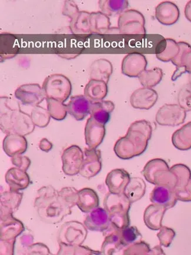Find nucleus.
Segmentation results:
<instances>
[{"instance_id":"39","label":"nucleus","mask_w":191,"mask_h":255,"mask_svg":"<svg viewBox=\"0 0 191 255\" xmlns=\"http://www.w3.org/2000/svg\"><path fill=\"white\" fill-rule=\"evenodd\" d=\"M79 191L73 187H65L58 192V201L68 211L77 205Z\"/></svg>"},{"instance_id":"11","label":"nucleus","mask_w":191,"mask_h":255,"mask_svg":"<svg viewBox=\"0 0 191 255\" xmlns=\"http://www.w3.org/2000/svg\"><path fill=\"white\" fill-rule=\"evenodd\" d=\"M84 152L79 146L72 145L63 151L62 157L63 172L67 176L80 173L84 161Z\"/></svg>"},{"instance_id":"50","label":"nucleus","mask_w":191,"mask_h":255,"mask_svg":"<svg viewBox=\"0 0 191 255\" xmlns=\"http://www.w3.org/2000/svg\"><path fill=\"white\" fill-rule=\"evenodd\" d=\"M11 161L13 165L24 171H27L31 163V160L29 159V157L22 156V155H18V156L12 157Z\"/></svg>"},{"instance_id":"44","label":"nucleus","mask_w":191,"mask_h":255,"mask_svg":"<svg viewBox=\"0 0 191 255\" xmlns=\"http://www.w3.org/2000/svg\"><path fill=\"white\" fill-rule=\"evenodd\" d=\"M120 232L121 240L124 247L126 248L137 242L139 239L142 237V235L136 227H128L119 230Z\"/></svg>"},{"instance_id":"42","label":"nucleus","mask_w":191,"mask_h":255,"mask_svg":"<svg viewBox=\"0 0 191 255\" xmlns=\"http://www.w3.org/2000/svg\"><path fill=\"white\" fill-rule=\"evenodd\" d=\"M30 116L35 127L40 128L47 127L51 118L48 110L39 105L32 109Z\"/></svg>"},{"instance_id":"15","label":"nucleus","mask_w":191,"mask_h":255,"mask_svg":"<svg viewBox=\"0 0 191 255\" xmlns=\"http://www.w3.org/2000/svg\"><path fill=\"white\" fill-rule=\"evenodd\" d=\"M158 99V95L155 90L143 87L132 93L130 103L136 109L150 110L156 104Z\"/></svg>"},{"instance_id":"40","label":"nucleus","mask_w":191,"mask_h":255,"mask_svg":"<svg viewBox=\"0 0 191 255\" xmlns=\"http://www.w3.org/2000/svg\"><path fill=\"white\" fill-rule=\"evenodd\" d=\"M176 175L177 183L174 190L182 189L188 185L191 179V171L189 167L184 164H177L170 168Z\"/></svg>"},{"instance_id":"57","label":"nucleus","mask_w":191,"mask_h":255,"mask_svg":"<svg viewBox=\"0 0 191 255\" xmlns=\"http://www.w3.org/2000/svg\"><path fill=\"white\" fill-rule=\"evenodd\" d=\"M189 86L191 88V74H189Z\"/></svg>"},{"instance_id":"29","label":"nucleus","mask_w":191,"mask_h":255,"mask_svg":"<svg viewBox=\"0 0 191 255\" xmlns=\"http://www.w3.org/2000/svg\"><path fill=\"white\" fill-rule=\"evenodd\" d=\"M114 109V103L110 101L94 102L91 106L90 116L100 124L105 125Z\"/></svg>"},{"instance_id":"1","label":"nucleus","mask_w":191,"mask_h":255,"mask_svg":"<svg viewBox=\"0 0 191 255\" xmlns=\"http://www.w3.org/2000/svg\"><path fill=\"white\" fill-rule=\"evenodd\" d=\"M153 133L151 123L145 120L136 121L128 128L127 134L116 141L115 154L122 160H129L144 153Z\"/></svg>"},{"instance_id":"25","label":"nucleus","mask_w":191,"mask_h":255,"mask_svg":"<svg viewBox=\"0 0 191 255\" xmlns=\"http://www.w3.org/2000/svg\"><path fill=\"white\" fill-rule=\"evenodd\" d=\"M23 193L9 190L1 193L0 197L1 203V217L11 215L17 211L20 205Z\"/></svg>"},{"instance_id":"46","label":"nucleus","mask_w":191,"mask_h":255,"mask_svg":"<svg viewBox=\"0 0 191 255\" xmlns=\"http://www.w3.org/2000/svg\"><path fill=\"white\" fill-rule=\"evenodd\" d=\"M150 245L144 241H138L125 249L124 255H150Z\"/></svg>"},{"instance_id":"22","label":"nucleus","mask_w":191,"mask_h":255,"mask_svg":"<svg viewBox=\"0 0 191 255\" xmlns=\"http://www.w3.org/2000/svg\"><path fill=\"white\" fill-rule=\"evenodd\" d=\"M27 147V140L24 135L19 134H6L2 141L3 150L10 157L24 153Z\"/></svg>"},{"instance_id":"38","label":"nucleus","mask_w":191,"mask_h":255,"mask_svg":"<svg viewBox=\"0 0 191 255\" xmlns=\"http://www.w3.org/2000/svg\"><path fill=\"white\" fill-rule=\"evenodd\" d=\"M98 5L100 9L103 14L108 16L120 15L123 12L127 10L128 7V1H99Z\"/></svg>"},{"instance_id":"4","label":"nucleus","mask_w":191,"mask_h":255,"mask_svg":"<svg viewBox=\"0 0 191 255\" xmlns=\"http://www.w3.org/2000/svg\"><path fill=\"white\" fill-rule=\"evenodd\" d=\"M142 173L145 180L153 185L166 186L174 190L176 188L177 177L163 159H154L149 161Z\"/></svg>"},{"instance_id":"8","label":"nucleus","mask_w":191,"mask_h":255,"mask_svg":"<svg viewBox=\"0 0 191 255\" xmlns=\"http://www.w3.org/2000/svg\"><path fill=\"white\" fill-rule=\"evenodd\" d=\"M187 112L179 105L166 104L162 106L157 113L155 121L164 127H177L184 124Z\"/></svg>"},{"instance_id":"51","label":"nucleus","mask_w":191,"mask_h":255,"mask_svg":"<svg viewBox=\"0 0 191 255\" xmlns=\"http://www.w3.org/2000/svg\"><path fill=\"white\" fill-rule=\"evenodd\" d=\"M27 255H50L49 249L42 243L32 244L27 249Z\"/></svg>"},{"instance_id":"12","label":"nucleus","mask_w":191,"mask_h":255,"mask_svg":"<svg viewBox=\"0 0 191 255\" xmlns=\"http://www.w3.org/2000/svg\"><path fill=\"white\" fill-rule=\"evenodd\" d=\"M84 154V161L80 174L85 178L90 179L98 175L101 170V152L96 148L89 147L85 148Z\"/></svg>"},{"instance_id":"54","label":"nucleus","mask_w":191,"mask_h":255,"mask_svg":"<svg viewBox=\"0 0 191 255\" xmlns=\"http://www.w3.org/2000/svg\"><path fill=\"white\" fill-rule=\"evenodd\" d=\"M33 240L34 238L31 235H25L22 236V238H21L22 247L27 248V249L33 243Z\"/></svg>"},{"instance_id":"47","label":"nucleus","mask_w":191,"mask_h":255,"mask_svg":"<svg viewBox=\"0 0 191 255\" xmlns=\"http://www.w3.org/2000/svg\"><path fill=\"white\" fill-rule=\"evenodd\" d=\"M176 235V232L173 229L162 226L157 237L161 246L168 248L171 246Z\"/></svg>"},{"instance_id":"27","label":"nucleus","mask_w":191,"mask_h":255,"mask_svg":"<svg viewBox=\"0 0 191 255\" xmlns=\"http://www.w3.org/2000/svg\"><path fill=\"white\" fill-rule=\"evenodd\" d=\"M99 204V196L95 190L86 188L79 190L77 205L83 212L88 214L98 208Z\"/></svg>"},{"instance_id":"16","label":"nucleus","mask_w":191,"mask_h":255,"mask_svg":"<svg viewBox=\"0 0 191 255\" xmlns=\"http://www.w3.org/2000/svg\"><path fill=\"white\" fill-rule=\"evenodd\" d=\"M180 48V52L176 57L171 61L177 69L172 76V80L176 81L183 74H191V46L186 42L181 41L179 43Z\"/></svg>"},{"instance_id":"41","label":"nucleus","mask_w":191,"mask_h":255,"mask_svg":"<svg viewBox=\"0 0 191 255\" xmlns=\"http://www.w3.org/2000/svg\"><path fill=\"white\" fill-rule=\"evenodd\" d=\"M47 110L51 117L58 121H63L67 115V105L57 100L46 98Z\"/></svg>"},{"instance_id":"30","label":"nucleus","mask_w":191,"mask_h":255,"mask_svg":"<svg viewBox=\"0 0 191 255\" xmlns=\"http://www.w3.org/2000/svg\"><path fill=\"white\" fill-rule=\"evenodd\" d=\"M107 84L101 80H90L84 89V96L92 103L103 101L107 95Z\"/></svg>"},{"instance_id":"45","label":"nucleus","mask_w":191,"mask_h":255,"mask_svg":"<svg viewBox=\"0 0 191 255\" xmlns=\"http://www.w3.org/2000/svg\"><path fill=\"white\" fill-rule=\"evenodd\" d=\"M60 250L57 255H99L101 254L98 251L91 250L86 247L79 245V246H67L59 244Z\"/></svg>"},{"instance_id":"33","label":"nucleus","mask_w":191,"mask_h":255,"mask_svg":"<svg viewBox=\"0 0 191 255\" xmlns=\"http://www.w3.org/2000/svg\"><path fill=\"white\" fill-rule=\"evenodd\" d=\"M90 33L95 34H108L111 22L108 16L101 11L93 12L90 17Z\"/></svg>"},{"instance_id":"37","label":"nucleus","mask_w":191,"mask_h":255,"mask_svg":"<svg viewBox=\"0 0 191 255\" xmlns=\"http://www.w3.org/2000/svg\"><path fill=\"white\" fill-rule=\"evenodd\" d=\"M163 76V70L155 67L150 70H145L138 77V79L144 88L153 89L161 82Z\"/></svg>"},{"instance_id":"34","label":"nucleus","mask_w":191,"mask_h":255,"mask_svg":"<svg viewBox=\"0 0 191 255\" xmlns=\"http://www.w3.org/2000/svg\"><path fill=\"white\" fill-rule=\"evenodd\" d=\"M172 142L175 147L181 151L191 148V121L174 132Z\"/></svg>"},{"instance_id":"26","label":"nucleus","mask_w":191,"mask_h":255,"mask_svg":"<svg viewBox=\"0 0 191 255\" xmlns=\"http://www.w3.org/2000/svg\"><path fill=\"white\" fill-rule=\"evenodd\" d=\"M167 209L155 204L148 206L144 214V221L151 230L158 231L162 227V222Z\"/></svg>"},{"instance_id":"19","label":"nucleus","mask_w":191,"mask_h":255,"mask_svg":"<svg viewBox=\"0 0 191 255\" xmlns=\"http://www.w3.org/2000/svg\"><path fill=\"white\" fill-rule=\"evenodd\" d=\"M155 18L161 24L171 25L179 20V8L173 2H161L155 7Z\"/></svg>"},{"instance_id":"20","label":"nucleus","mask_w":191,"mask_h":255,"mask_svg":"<svg viewBox=\"0 0 191 255\" xmlns=\"http://www.w3.org/2000/svg\"><path fill=\"white\" fill-rule=\"evenodd\" d=\"M131 177L127 170L116 169L111 171L106 177L105 184L109 192L121 194L124 191Z\"/></svg>"},{"instance_id":"23","label":"nucleus","mask_w":191,"mask_h":255,"mask_svg":"<svg viewBox=\"0 0 191 255\" xmlns=\"http://www.w3.org/2000/svg\"><path fill=\"white\" fill-rule=\"evenodd\" d=\"M92 102L84 95L71 97L67 105L68 113L78 121H82L90 115Z\"/></svg>"},{"instance_id":"35","label":"nucleus","mask_w":191,"mask_h":255,"mask_svg":"<svg viewBox=\"0 0 191 255\" xmlns=\"http://www.w3.org/2000/svg\"><path fill=\"white\" fill-rule=\"evenodd\" d=\"M124 248L119 230L113 228V231L106 236L102 245L101 253L103 255H114Z\"/></svg>"},{"instance_id":"21","label":"nucleus","mask_w":191,"mask_h":255,"mask_svg":"<svg viewBox=\"0 0 191 255\" xmlns=\"http://www.w3.org/2000/svg\"><path fill=\"white\" fill-rule=\"evenodd\" d=\"M150 201L153 204L168 210L176 206L178 199L174 189L166 186L155 185L150 195Z\"/></svg>"},{"instance_id":"56","label":"nucleus","mask_w":191,"mask_h":255,"mask_svg":"<svg viewBox=\"0 0 191 255\" xmlns=\"http://www.w3.org/2000/svg\"><path fill=\"white\" fill-rule=\"evenodd\" d=\"M151 255H165L163 249L160 246H157L151 249Z\"/></svg>"},{"instance_id":"5","label":"nucleus","mask_w":191,"mask_h":255,"mask_svg":"<svg viewBox=\"0 0 191 255\" xmlns=\"http://www.w3.org/2000/svg\"><path fill=\"white\" fill-rule=\"evenodd\" d=\"M46 98L65 102L72 92V85L67 77L61 74H54L45 79L43 86Z\"/></svg>"},{"instance_id":"43","label":"nucleus","mask_w":191,"mask_h":255,"mask_svg":"<svg viewBox=\"0 0 191 255\" xmlns=\"http://www.w3.org/2000/svg\"><path fill=\"white\" fill-rule=\"evenodd\" d=\"M58 191L51 185L42 187L37 192L34 201V207L37 208L44 203L53 201L58 198Z\"/></svg>"},{"instance_id":"48","label":"nucleus","mask_w":191,"mask_h":255,"mask_svg":"<svg viewBox=\"0 0 191 255\" xmlns=\"http://www.w3.org/2000/svg\"><path fill=\"white\" fill-rule=\"evenodd\" d=\"M178 102L181 107L187 112L191 111V88L189 85L180 90L178 96Z\"/></svg>"},{"instance_id":"32","label":"nucleus","mask_w":191,"mask_h":255,"mask_svg":"<svg viewBox=\"0 0 191 255\" xmlns=\"http://www.w3.org/2000/svg\"><path fill=\"white\" fill-rule=\"evenodd\" d=\"M146 188L143 179L140 177H131L123 193L131 203H133L143 198Z\"/></svg>"},{"instance_id":"36","label":"nucleus","mask_w":191,"mask_h":255,"mask_svg":"<svg viewBox=\"0 0 191 255\" xmlns=\"http://www.w3.org/2000/svg\"><path fill=\"white\" fill-rule=\"evenodd\" d=\"M90 12L80 11L76 17L70 21V28L73 34H89Z\"/></svg>"},{"instance_id":"3","label":"nucleus","mask_w":191,"mask_h":255,"mask_svg":"<svg viewBox=\"0 0 191 255\" xmlns=\"http://www.w3.org/2000/svg\"><path fill=\"white\" fill-rule=\"evenodd\" d=\"M131 203L124 193L114 194L109 192L105 197L103 206L107 212L111 226L121 230L130 224L129 211Z\"/></svg>"},{"instance_id":"18","label":"nucleus","mask_w":191,"mask_h":255,"mask_svg":"<svg viewBox=\"0 0 191 255\" xmlns=\"http://www.w3.org/2000/svg\"><path fill=\"white\" fill-rule=\"evenodd\" d=\"M84 134L87 146L91 148H96L102 143L105 137V125L100 124L90 116L86 123Z\"/></svg>"},{"instance_id":"9","label":"nucleus","mask_w":191,"mask_h":255,"mask_svg":"<svg viewBox=\"0 0 191 255\" xmlns=\"http://www.w3.org/2000/svg\"><path fill=\"white\" fill-rule=\"evenodd\" d=\"M15 98L24 106H38L46 99L45 93L37 83L25 84L19 86L15 91Z\"/></svg>"},{"instance_id":"2","label":"nucleus","mask_w":191,"mask_h":255,"mask_svg":"<svg viewBox=\"0 0 191 255\" xmlns=\"http://www.w3.org/2000/svg\"><path fill=\"white\" fill-rule=\"evenodd\" d=\"M0 108V128L3 133L8 134H30L35 126L31 116L21 111L18 101L6 96L1 97Z\"/></svg>"},{"instance_id":"6","label":"nucleus","mask_w":191,"mask_h":255,"mask_svg":"<svg viewBox=\"0 0 191 255\" xmlns=\"http://www.w3.org/2000/svg\"><path fill=\"white\" fill-rule=\"evenodd\" d=\"M88 231L86 226L78 221L65 223L58 231L57 240L59 244L67 246H79L86 241Z\"/></svg>"},{"instance_id":"13","label":"nucleus","mask_w":191,"mask_h":255,"mask_svg":"<svg viewBox=\"0 0 191 255\" xmlns=\"http://www.w3.org/2000/svg\"><path fill=\"white\" fill-rule=\"evenodd\" d=\"M147 60L140 53H129L122 61L121 72L129 77H138L147 69Z\"/></svg>"},{"instance_id":"10","label":"nucleus","mask_w":191,"mask_h":255,"mask_svg":"<svg viewBox=\"0 0 191 255\" xmlns=\"http://www.w3.org/2000/svg\"><path fill=\"white\" fill-rule=\"evenodd\" d=\"M41 220L48 224H57L71 213L64 208L58 198L44 203L37 208Z\"/></svg>"},{"instance_id":"53","label":"nucleus","mask_w":191,"mask_h":255,"mask_svg":"<svg viewBox=\"0 0 191 255\" xmlns=\"http://www.w3.org/2000/svg\"><path fill=\"white\" fill-rule=\"evenodd\" d=\"M39 147L44 152H49L53 148V145L47 138H43L41 140L40 144H39Z\"/></svg>"},{"instance_id":"17","label":"nucleus","mask_w":191,"mask_h":255,"mask_svg":"<svg viewBox=\"0 0 191 255\" xmlns=\"http://www.w3.org/2000/svg\"><path fill=\"white\" fill-rule=\"evenodd\" d=\"M84 224L89 230L94 232H105L111 226L107 212L100 207L89 213Z\"/></svg>"},{"instance_id":"49","label":"nucleus","mask_w":191,"mask_h":255,"mask_svg":"<svg viewBox=\"0 0 191 255\" xmlns=\"http://www.w3.org/2000/svg\"><path fill=\"white\" fill-rule=\"evenodd\" d=\"M80 12L79 8L75 2L73 1H66L64 2L63 14L70 18L71 20L76 17Z\"/></svg>"},{"instance_id":"7","label":"nucleus","mask_w":191,"mask_h":255,"mask_svg":"<svg viewBox=\"0 0 191 255\" xmlns=\"http://www.w3.org/2000/svg\"><path fill=\"white\" fill-rule=\"evenodd\" d=\"M145 24L144 16L136 9H127L119 15L118 28L119 34H145Z\"/></svg>"},{"instance_id":"24","label":"nucleus","mask_w":191,"mask_h":255,"mask_svg":"<svg viewBox=\"0 0 191 255\" xmlns=\"http://www.w3.org/2000/svg\"><path fill=\"white\" fill-rule=\"evenodd\" d=\"M5 180L9 189L19 191L27 189L30 183V177L26 171L12 167L6 172Z\"/></svg>"},{"instance_id":"31","label":"nucleus","mask_w":191,"mask_h":255,"mask_svg":"<svg viewBox=\"0 0 191 255\" xmlns=\"http://www.w3.org/2000/svg\"><path fill=\"white\" fill-rule=\"evenodd\" d=\"M112 72V64L109 60L105 59L96 60L90 67V80H101L108 83Z\"/></svg>"},{"instance_id":"52","label":"nucleus","mask_w":191,"mask_h":255,"mask_svg":"<svg viewBox=\"0 0 191 255\" xmlns=\"http://www.w3.org/2000/svg\"><path fill=\"white\" fill-rule=\"evenodd\" d=\"M174 191L178 201L184 202H191V179L185 188Z\"/></svg>"},{"instance_id":"14","label":"nucleus","mask_w":191,"mask_h":255,"mask_svg":"<svg viewBox=\"0 0 191 255\" xmlns=\"http://www.w3.org/2000/svg\"><path fill=\"white\" fill-rule=\"evenodd\" d=\"M24 230L23 224L12 215L1 217V242H15L16 238Z\"/></svg>"},{"instance_id":"28","label":"nucleus","mask_w":191,"mask_h":255,"mask_svg":"<svg viewBox=\"0 0 191 255\" xmlns=\"http://www.w3.org/2000/svg\"><path fill=\"white\" fill-rule=\"evenodd\" d=\"M180 50L179 43L176 41L172 38H164L158 44L156 57L163 62H169L176 57Z\"/></svg>"},{"instance_id":"55","label":"nucleus","mask_w":191,"mask_h":255,"mask_svg":"<svg viewBox=\"0 0 191 255\" xmlns=\"http://www.w3.org/2000/svg\"><path fill=\"white\" fill-rule=\"evenodd\" d=\"M184 12L187 20L191 22V1L187 2Z\"/></svg>"}]
</instances>
